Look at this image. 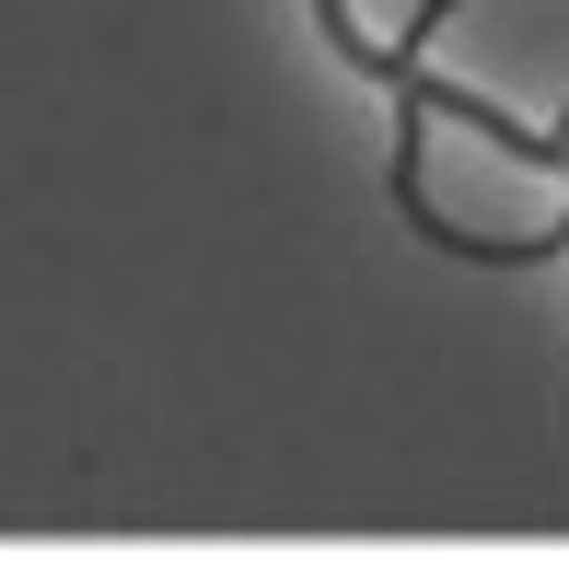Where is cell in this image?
<instances>
[{
	"mask_svg": "<svg viewBox=\"0 0 569 569\" xmlns=\"http://www.w3.org/2000/svg\"><path fill=\"white\" fill-rule=\"evenodd\" d=\"M453 12H465V0H419V12H407V59H430V36H442Z\"/></svg>",
	"mask_w": 569,
	"mask_h": 569,
	"instance_id": "6da1fadb",
	"label": "cell"
}]
</instances>
